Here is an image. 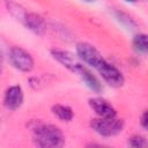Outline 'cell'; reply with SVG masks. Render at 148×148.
<instances>
[{
	"label": "cell",
	"instance_id": "cell-1",
	"mask_svg": "<svg viewBox=\"0 0 148 148\" xmlns=\"http://www.w3.org/2000/svg\"><path fill=\"white\" fill-rule=\"evenodd\" d=\"M32 138L35 145L43 148H57L64 145L62 132L53 125H37L32 128Z\"/></svg>",
	"mask_w": 148,
	"mask_h": 148
},
{
	"label": "cell",
	"instance_id": "cell-2",
	"mask_svg": "<svg viewBox=\"0 0 148 148\" xmlns=\"http://www.w3.org/2000/svg\"><path fill=\"white\" fill-rule=\"evenodd\" d=\"M91 128L103 136H112L123 131L124 121L121 119L112 118H96L90 123Z\"/></svg>",
	"mask_w": 148,
	"mask_h": 148
},
{
	"label": "cell",
	"instance_id": "cell-3",
	"mask_svg": "<svg viewBox=\"0 0 148 148\" xmlns=\"http://www.w3.org/2000/svg\"><path fill=\"white\" fill-rule=\"evenodd\" d=\"M96 69L102 75L105 82H108L112 87H121L124 84V76L123 74L111 64L105 61L104 59L96 66Z\"/></svg>",
	"mask_w": 148,
	"mask_h": 148
},
{
	"label": "cell",
	"instance_id": "cell-4",
	"mask_svg": "<svg viewBox=\"0 0 148 148\" xmlns=\"http://www.w3.org/2000/svg\"><path fill=\"white\" fill-rule=\"evenodd\" d=\"M10 61L12 64L22 72H29L34 67V59L32 57L23 49L14 46L10 49Z\"/></svg>",
	"mask_w": 148,
	"mask_h": 148
},
{
	"label": "cell",
	"instance_id": "cell-5",
	"mask_svg": "<svg viewBox=\"0 0 148 148\" xmlns=\"http://www.w3.org/2000/svg\"><path fill=\"white\" fill-rule=\"evenodd\" d=\"M76 52H77L79 57L84 62H87L88 65H90L95 68L103 60L99 52L92 45H90L88 43H79L76 46Z\"/></svg>",
	"mask_w": 148,
	"mask_h": 148
},
{
	"label": "cell",
	"instance_id": "cell-6",
	"mask_svg": "<svg viewBox=\"0 0 148 148\" xmlns=\"http://www.w3.org/2000/svg\"><path fill=\"white\" fill-rule=\"evenodd\" d=\"M23 102V91L20 86H13L7 89L3 98L5 106L9 110H16Z\"/></svg>",
	"mask_w": 148,
	"mask_h": 148
},
{
	"label": "cell",
	"instance_id": "cell-7",
	"mask_svg": "<svg viewBox=\"0 0 148 148\" xmlns=\"http://www.w3.org/2000/svg\"><path fill=\"white\" fill-rule=\"evenodd\" d=\"M89 105L101 118H112L116 117L114 108L102 98H91L89 99Z\"/></svg>",
	"mask_w": 148,
	"mask_h": 148
},
{
	"label": "cell",
	"instance_id": "cell-8",
	"mask_svg": "<svg viewBox=\"0 0 148 148\" xmlns=\"http://www.w3.org/2000/svg\"><path fill=\"white\" fill-rule=\"evenodd\" d=\"M51 53H52V56H53L54 59H57L60 64H62L66 68H68L69 71H72V72H74V73H76L77 69L80 68V66L82 65V64H80V62L73 57V54H71V53L67 52V51H62V50H52Z\"/></svg>",
	"mask_w": 148,
	"mask_h": 148
},
{
	"label": "cell",
	"instance_id": "cell-9",
	"mask_svg": "<svg viewBox=\"0 0 148 148\" xmlns=\"http://www.w3.org/2000/svg\"><path fill=\"white\" fill-rule=\"evenodd\" d=\"M76 74H79V75L83 79V81L86 82V84H87L91 90H94L95 92H99V91L102 90V84H101V82L97 80V77H96L86 66L81 65L80 68L77 69Z\"/></svg>",
	"mask_w": 148,
	"mask_h": 148
},
{
	"label": "cell",
	"instance_id": "cell-10",
	"mask_svg": "<svg viewBox=\"0 0 148 148\" xmlns=\"http://www.w3.org/2000/svg\"><path fill=\"white\" fill-rule=\"evenodd\" d=\"M24 22H25V25H27L31 31H34V32L37 34V35L44 34V31H45V29H46V25H45L44 20H43L39 15L34 14V13L25 14V16H24Z\"/></svg>",
	"mask_w": 148,
	"mask_h": 148
},
{
	"label": "cell",
	"instance_id": "cell-11",
	"mask_svg": "<svg viewBox=\"0 0 148 148\" xmlns=\"http://www.w3.org/2000/svg\"><path fill=\"white\" fill-rule=\"evenodd\" d=\"M52 112L61 120H65V121H69L72 118H73V111L71 108L68 106H65V105H60V104H57L52 108Z\"/></svg>",
	"mask_w": 148,
	"mask_h": 148
},
{
	"label": "cell",
	"instance_id": "cell-12",
	"mask_svg": "<svg viewBox=\"0 0 148 148\" xmlns=\"http://www.w3.org/2000/svg\"><path fill=\"white\" fill-rule=\"evenodd\" d=\"M133 47L138 53H146L148 50V43H147V36L145 34L136 35L133 39Z\"/></svg>",
	"mask_w": 148,
	"mask_h": 148
},
{
	"label": "cell",
	"instance_id": "cell-13",
	"mask_svg": "<svg viewBox=\"0 0 148 148\" xmlns=\"http://www.w3.org/2000/svg\"><path fill=\"white\" fill-rule=\"evenodd\" d=\"M128 145L132 146V147H135V148H141V147H145V146L147 145V142H146V140H145L142 136L134 135V136L130 138Z\"/></svg>",
	"mask_w": 148,
	"mask_h": 148
},
{
	"label": "cell",
	"instance_id": "cell-14",
	"mask_svg": "<svg viewBox=\"0 0 148 148\" xmlns=\"http://www.w3.org/2000/svg\"><path fill=\"white\" fill-rule=\"evenodd\" d=\"M141 125L143 128H147L148 126V120H147V111H145L142 113V117H141Z\"/></svg>",
	"mask_w": 148,
	"mask_h": 148
},
{
	"label": "cell",
	"instance_id": "cell-15",
	"mask_svg": "<svg viewBox=\"0 0 148 148\" xmlns=\"http://www.w3.org/2000/svg\"><path fill=\"white\" fill-rule=\"evenodd\" d=\"M126 1H128V2H134V1H136V0H126Z\"/></svg>",
	"mask_w": 148,
	"mask_h": 148
},
{
	"label": "cell",
	"instance_id": "cell-16",
	"mask_svg": "<svg viewBox=\"0 0 148 148\" xmlns=\"http://www.w3.org/2000/svg\"><path fill=\"white\" fill-rule=\"evenodd\" d=\"M86 1H92V0H86Z\"/></svg>",
	"mask_w": 148,
	"mask_h": 148
}]
</instances>
